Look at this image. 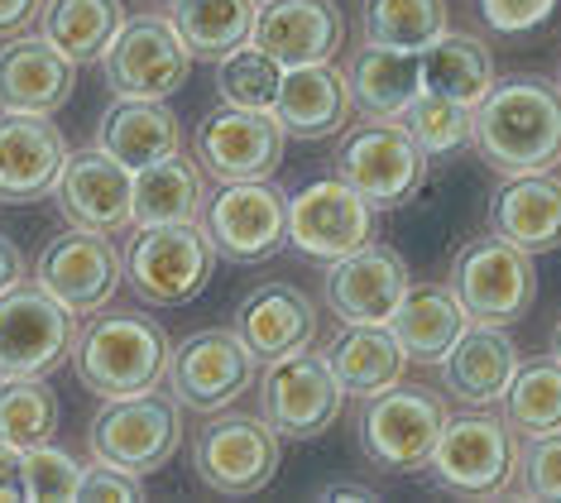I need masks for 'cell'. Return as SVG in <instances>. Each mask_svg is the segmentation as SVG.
<instances>
[{"label": "cell", "mask_w": 561, "mask_h": 503, "mask_svg": "<svg viewBox=\"0 0 561 503\" xmlns=\"http://www.w3.org/2000/svg\"><path fill=\"white\" fill-rule=\"evenodd\" d=\"M327 365L336 374L346 398H375L393 389L408 369V355L399 351L389 327H341L327 341Z\"/></svg>", "instance_id": "obj_30"}, {"label": "cell", "mask_w": 561, "mask_h": 503, "mask_svg": "<svg viewBox=\"0 0 561 503\" xmlns=\"http://www.w3.org/2000/svg\"><path fill=\"white\" fill-rule=\"evenodd\" d=\"M518 345L508 327H490V321H470L456 335V345L437 359L442 369V389L451 403L461 408H500V398L514 384L518 369Z\"/></svg>", "instance_id": "obj_22"}, {"label": "cell", "mask_w": 561, "mask_h": 503, "mask_svg": "<svg viewBox=\"0 0 561 503\" xmlns=\"http://www.w3.org/2000/svg\"><path fill=\"white\" fill-rule=\"evenodd\" d=\"M254 369L260 359L245 351V341L231 327H207L173 345L163 384L183 403V412H221L254 389Z\"/></svg>", "instance_id": "obj_11"}, {"label": "cell", "mask_w": 561, "mask_h": 503, "mask_svg": "<svg viewBox=\"0 0 561 503\" xmlns=\"http://www.w3.org/2000/svg\"><path fill=\"white\" fill-rule=\"evenodd\" d=\"M193 72V54L183 48L169 15H125L116 38L101 54V77L116 96L130 101H169Z\"/></svg>", "instance_id": "obj_10"}, {"label": "cell", "mask_w": 561, "mask_h": 503, "mask_svg": "<svg viewBox=\"0 0 561 503\" xmlns=\"http://www.w3.org/2000/svg\"><path fill=\"white\" fill-rule=\"evenodd\" d=\"M121 24H125L121 0H44L39 5V38L54 44L72 68L101 62Z\"/></svg>", "instance_id": "obj_32"}, {"label": "cell", "mask_w": 561, "mask_h": 503, "mask_svg": "<svg viewBox=\"0 0 561 503\" xmlns=\"http://www.w3.org/2000/svg\"><path fill=\"white\" fill-rule=\"evenodd\" d=\"M78 503H145V484H139V475L92 456L78 484Z\"/></svg>", "instance_id": "obj_42"}, {"label": "cell", "mask_w": 561, "mask_h": 503, "mask_svg": "<svg viewBox=\"0 0 561 503\" xmlns=\"http://www.w3.org/2000/svg\"><path fill=\"white\" fill-rule=\"evenodd\" d=\"M202 230L216 254L231 264H260L284 250L288 240V197L274 178L264 183H221L202 202Z\"/></svg>", "instance_id": "obj_13"}, {"label": "cell", "mask_w": 561, "mask_h": 503, "mask_svg": "<svg viewBox=\"0 0 561 503\" xmlns=\"http://www.w3.org/2000/svg\"><path fill=\"white\" fill-rule=\"evenodd\" d=\"M408 264L399 250L369 240L346 260H331L322 274V298L341 327H389L393 307L408 293Z\"/></svg>", "instance_id": "obj_18"}, {"label": "cell", "mask_w": 561, "mask_h": 503, "mask_svg": "<svg viewBox=\"0 0 561 503\" xmlns=\"http://www.w3.org/2000/svg\"><path fill=\"white\" fill-rule=\"evenodd\" d=\"M336 168V178H346L365 202H375L379 212H393L423 187L427 153L403 130V121H360L341 139Z\"/></svg>", "instance_id": "obj_12"}, {"label": "cell", "mask_w": 561, "mask_h": 503, "mask_svg": "<svg viewBox=\"0 0 561 503\" xmlns=\"http://www.w3.org/2000/svg\"><path fill=\"white\" fill-rule=\"evenodd\" d=\"M451 30L446 0H365L360 34L375 48H399V54H423L432 38Z\"/></svg>", "instance_id": "obj_36"}, {"label": "cell", "mask_w": 561, "mask_h": 503, "mask_svg": "<svg viewBox=\"0 0 561 503\" xmlns=\"http://www.w3.org/2000/svg\"><path fill=\"white\" fill-rule=\"evenodd\" d=\"M346 393H341L336 374L327 355L302 345L293 355H278L260 374V418L284 436V442H317L336 427Z\"/></svg>", "instance_id": "obj_9"}, {"label": "cell", "mask_w": 561, "mask_h": 503, "mask_svg": "<svg viewBox=\"0 0 561 503\" xmlns=\"http://www.w3.org/2000/svg\"><path fill=\"white\" fill-rule=\"evenodd\" d=\"M284 145L288 135L274 121V111L216 106L193 130V159L216 183H264V178H274L284 163Z\"/></svg>", "instance_id": "obj_14"}, {"label": "cell", "mask_w": 561, "mask_h": 503, "mask_svg": "<svg viewBox=\"0 0 561 503\" xmlns=\"http://www.w3.org/2000/svg\"><path fill=\"white\" fill-rule=\"evenodd\" d=\"M470 106H461V101H451V96H437V92H417L413 96V106H408L399 121H403V130L417 139V149L427 153H451V149H461L470 145Z\"/></svg>", "instance_id": "obj_39"}, {"label": "cell", "mask_w": 561, "mask_h": 503, "mask_svg": "<svg viewBox=\"0 0 561 503\" xmlns=\"http://www.w3.org/2000/svg\"><path fill=\"white\" fill-rule=\"evenodd\" d=\"M68 135L48 115H10L0 111V202L30 206L58 187L68 163Z\"/></svg>", "instance_id": "obj_21"}, {"label": "cell", "mask_w": 561, "mask_h": 503, "mask_svg": "<svg viewBox=\"0 0 561 503\" xmlns=\"http://www.w3.org/2000/svg\"><path fill=\"white\" fill-rule=\"evenodd\" d=\"M72 68L39 34H20L0 44V111L10 115H54L72 96Z\"/></svg>", "instance_id": "obj_24"}, {"label": "cell", "mask_w": 561, "mask_h": 503, "mask_svg": "<svg viewBox=\"0 0 561 503\" xmlns=\"http://www.w3.org/2000/svg\"><path fill=\"white\" fill-rule=\"evenodd\" d=\"M121 260H125V288L145 307H183L211 283L221 254H216L202 221H163V226H135Z\"/></svg>", "instance_id": "obj_3"}, {"label": "cell", "mask_w": 561, "mask_h": 503, "mask_svg": "<svg viewBox=\"0 0 561 503\" xmlns=\"http://www.w3.org/2000/svg\"><path fill=\"white\" fill-rule=\"evenodd\" d=\"M557 0H480V15L500 34H528L552 20Z\"/></svg>", "instance_id": "obj_43"}, {"label": "cell", "mask_w": 561, "mask_h": 503, "mask_svg": "<svg viewBox=\"0 0 561 503\" xmlns=\"http://www.w3.org/2000/svg\"><path fill=\"white\" fill-rule=\"evenodd\" d=\"M518 466V432L490 408L446 412V427L437 436L427 470L446 494L461 499H500L514 484Z\"/></svg>", "instance_id": "obj_6"}, {"label": "cell", "mask_w": 561, "mask_h": 503, "mask_svg": "<svg viewBox=\"0 0 561 503\" xmlns=\"http://www.w3.org/2000/svg\"><path fill=\"white\" fill-rule=\"evenodd\" d=\"M24 499V450L0 442V503Z\"/></svg>", "instance_id": "obj_45"}, {"label": "cell", "mask_w": 561, "mask_h": 503, "mask_svg": "<svg viewBox=\"0 0 561 503\" xmlns=\"http://www.w3.org/2000/svg\"><path fill=\"white\" fill-rule=\"evenodd\" d=\"M87 446L96 460L139 475H159L183 446V403L163 389L125 393V398H101V412L87 427Z\"/></svg>", "instance_id": "obj_5"}, {"label": "cell", "mask_w": 561, "mask_h": 503, "mask_svg": "<svg viewBox=\"0 0 561 503\" xmlns=\"http://www.w3.org/2000/svg\"><path fill=\"white\" fill-rule=\"evenodd\" d=\"M82 470L72 450H62L54 442L24 450V499L30 503H78Z\"/></svg>", "instance_id": "obj_41"}, {"label": "cell", "mask_w": 561, "mask_h": 503, "mask_svg": "<svg viewBox=\"0 0 561 503\" xmlns=\"http://www.w3.org/2000/svg\"><path fill=\"white\" fill-rule=\"evenodd\" d=\"M58 212L68 216V226L101 230V236H125L135 230V173L106 159L101 149L68 153L58 173Z\"/></svg>", "instance_id": "obj_19"}, {"label": "cell", "mask_w": 561, "mask_h": 503, "mask_svg": "<svg viewBox=\"0 0 561 503\" xmlns=\"http://www.w3.org/2000/svg\"><path fill=\"white\" fill-rule=\"evenodd\" d=\"M417 58H423V92L451 96L470 111H476L480 101L494 92V82H500L490 44H484L480 34H466V30H446L442 38H432Z\"/></svg>", "instance_id": "obj_31"}, {"label": "cell", "mask_w": 561, "mask_h": 503, "mask_svg": "<svg viewBox=\"0 0 561 503\" xmlns=\"http://www.w3.org/2000/svg\"><path fill=\"white\" fill-rule=\"evenodd\" d=\"M351 87L336 62H302V68H284L274 101V121L284 125L288 139H327L346 130L351 115Z\"/></svg>", "instance_id": "obj_25"}, {"label": "cell", "mask_w": 561, "mask_h": 503, "mask_svg": "<svg viewBox=\"0 0 561 503\" xmlns=\"http://www.w3.org/2000/svg\"><path fill=\"white\" fill-rule=\"evenodd\" d=\"M231 331L245 341V351L260 365H270V359L293 355L317 341V302L298 283H260L236 307Z\"/></svg>", "instance_id": "obj_23"}, {"label": "cell", "mask_w": 561, "mask_h": 503, "mask_svg": "<svg viewBox=\"0 0 561 503\" xmlns=\"http://www.w3.org/2000/svg\"><path fill=\"white\" fill-rule=\"evenodd\" d=\"M508 494L533 503H561V427L542 436H518V466Z\"/></svg>", "instance_id": "obj_40"}, {"label": "cell", "mask_w": 561, "mask_h": 503, "mask_svg": "<svg viewBox=\"0 0 561 503\" xmlns=\"http://www.w3.org/2000/svg\"><path fill=\"white\" fill-rule=\"evenodd\" d=\"M24 278H30V264H24L20 244L10 240V236H0V298H5L10 288H20Z\"/></svg>", "instance_id": "obj_46"}, {"label": "cell", "mask_w": 561, "mask_h": 503, "mask_svg": "<svg viewBox=\"0 0 561 503\" xmlns=\"http://www.w3.org/2000/svg\"><path fill=\"white\" fill-rule=\"evenodd\" d=\"M68 307L48 298L39 283L24 278L0 298V379H30V374H54L72 359V327Z\"/></svg>", "instance_id": "obj_15"}, {"label": "cell", "mask_w": 561, "mask_h": 503, "mask_svg": "<svg viewBox=\"0 0 561 503\" xmlns=\"http://www.w3.org/2000/svg\"><path fill=\"white\" fill-rule=\"evenodd\" d=\"M44 0H0V38H20L30 34V24H39Z\"/></svg>", "instance_id": "obj_44"}, {"label": "cell", "mask_w": 561, "mask_h": 503, "mask_svg": "<svg viewBox=\"0 0 561 503\" xmlns=\"http://www.w3.org/2000/svg\"><path fill=\"white\" fill-rule=\"evenodd\" d=\"M254 10H260V0H173L169 20L178 38H183V48L193 54V62L197 58L221 62L226 54L250 44Z\"/></svg>", "instance_id": "obj_34"}, {"label": "cell", "mask_w": 561, "mask_h": 503, "mask_svg": "<svg viewBox=\"0 0 561 503\" xmlns=\"http://www.w3.org/2000/svg\"><path fill=\"white\" fill-rule=\"evenodd\" d=\"M346 87H351V106L365 121H399L413 106V96L423 92V58L365 44L346 62Z\"/></svg>", "instance_id": "obj_29"}, {"label": "cell", "mask_w": 561, "mask_h": 503, "mask_svg": "<svg viewBox=\"0 0 561 503\" xmlns=\"http://www.w3.org/2000/svg\"><path fill=\"white\" fill-rule=\"evenodd\" d=\"M96 149L106 159H116L121 168H154L159 159L183 149V125L178 115L169 111V101H130V96H116L106 106L96 125Z\"/></svg>", "instance_id": "obj_27"}, {"label": "cell", "mask_w": 561, "mask_h": 503, "mask_svg": "<svg viewBox=\"0 0 561 503\" xmlns=\"http://www.w3.org/2000/svg\"><path fill=\"white\" fill-rule=\"evenodd\" d=\"M54 432H58V393L44 374L0 379V442L30 450L54 442Z\"/></svg>", "instance_id": "obj_37"}, {"label": "cell", "mask_w": 561, "mask_h": 503, "mask_svg": "<svg viewBox=\"0 0 561 503\" xmlns=\"http://www.w3.org/2000/svg\"><path fill=\"white\" fill-rule=\"evenodd\" d=\"M470 145L494 173H557L561 168V92L542 77H500L470 115Z\"/></svg>", "instance_id": "obj_1"}, {"label": "cell", "mask_w": 561, "mask_h": 503, "mask_svg": "<svg viewBox=\"0 0 561 503\" xmlns=\"http://www.w3.org/2000/svg\"><path fill=\"white\" fill-rule=\"evenodd\" d=\"M169 5H173V0H169Z\"/></svg>", "instance_id": "obj_50"}, {"label": "cell", "mask_w": 561, "mask_h": 503, "mask_svg": "<svg viewBox=\"0 0 561 503\" xmlns=\"http://www.w3.org/2000/svg\"><path fill=\"white\" fill-rule=\"evenodd\" d=\"M547 351H552V355L561 359V317H557V327H552V345H547Z\"/></svg>", "instance_id": "obj_48"}, {"label": "cell", "mask_w": 561, "mask_h": 503, "mask_svg": "<svg viewBox=\"0 0 561 503\" xmlns=\"http://www.w3.org/2000/svg\"><path fill=\"white\" fill-rule=\"evenodd\" d=\"M278 460H284V436L260 412L221 408L193 442V475L221 499H250L270 489Z\"/></svg>", "instance_id": "obj_7"}, {"label": "cell", "mask_w": 561, "mask_h": 503, "mask_svg": "<svg viewBox=\"0 0 561 503\" xmlns=\"http://www.w3.org/2000/svg\"><path fill=\"white\" fill-rule=\"evenodd\" d=\"M34 283H39L48 298H58L72 317H92L101 307H111L125 283V260L116 250V236L68 226L62 236L44 244L39 278Z\"/></svg>", "instance_id": "obj_16"}, {"label": "cell", "mask_w": 561, "mask_h": 503, "mask_svg": "<svg viewBox=\"0 0 561 503\" xmlns=\"http://www.w3.org/2000/svg\"><path fill=\"white\" fill-rule=\"evenodd\" d=\"M173 341L163 335L159 321L139 317V312H101L82 317L78 335H72V369L78 384L96 398H125V393H145L159 389L169 374Z\"/></svg>", "instance_id": "obj_2"}, {"label": "cell", "mask_w": 561, "mask_h": 503, "mask_svg": "<svg viewBox=\"0 0 561 503\" xmlns=\"http://www.w3.org/2000/svg\"><path fill=\"white\" fill-rule=\"evenodd\" d=\"M500 418L518 436H542L561 427V359L552 351L518 359L514 384L500 398Z\"/></svg>", "instance_id": "obj_35"}, {"label": "cell", "mask_w": 561, "mask_h": 503, "mask_svg": "<svg viewBox=\"0 0 561 503\" xmlns=\"http://www.w3.org/2000/svg\"><path fill=\"white\" fill-rule=\"evenodd\" d=\"M317 499H322V503H341V499H351V503H375L379 494H375V489H360V484H331V489H322Z\"/></svg>", "instance_id": "obj_47"}, {"label": "cell", "mask_w": 561, "mask_h": 503, "mask_svg": "<svg viewBox=\"0 0 561 503\" xmlns=\"http://www.w3.org/2000/svg\"><path fill=\"white\" fill-rule=\"evenodd\" d=\"M278 82H284V68H278L260 44H245L216 62V96H221V106L274 111Z\"/></svg>", "instance_id": "obj_38"}, {"label": "cell", "mask_w": 561, "mask_h": 503, "mask_svg": "<svg viewBox=\"0 0 561 503\" xmlns=\"http://www.w3.org/2000/svg\"><path fill=\"white\" fill-rule=\"evenodd\" d=\"M446 412H451V403L437 389L403 379L375 398H360L355 436H360L365 460L385 475H423L446 427Z\"/></svg>", "instance_id": "obj_4"}, {"label": "cell", "mask_w": 561, "mask_h": 503, "mask_svg": "<svg viewBox=\"0 0 561 503\" xmlns=\"http://www.w3.org/2000/svg\"><path fill=\"white\" fill-rule=\"evenodd\" d=\"M490 226L494 236L518 244L533 260L561 250V178L557 173L504 178L490 202Z\"/></svg>", "instance_id": "obj_26"}, {"label": "cell", "mask_w": 561, "mask_h": 503, "mask_svg": "<svg viewBox=\"0 0 561 503\" xmlns=\"http://www.w3.org/2000/svg\"><path fill=\"white\" fill-rule=\"evenodd\" d=\"M207 202V173L193 153H169L154 168L135 173V226H163V221H197Z\"/></svg>", "instance_id": "obj_33"}, {"label": "cell", "mask_w": 561, "mask_h": 503, "mask_svg": "<svg viewBox=\"0 0 561 503\" xmlns=\"http://www.w3.org/2000/svg\"><path fill=\"white\" fill-rule=\"evenodd\" d=\"M446 288L456 293V302L466 307L470 321L518 327L538 302V268H533V254H523L518 244H508L490 230V236L461 244Z\"/></svg>", "instance_id": "obj_8"}, {"label": "cell", "mask_w": 561, "mask_h": 503, "mask_svg": "<svg viewBox=\"0 0 561 503\" xmlns=\"http://www.w3.org/2000/svg\"><path fill=\"white\" fill-rule=\"evenodd\" d=\"M470 327L466 307L446 283H408L403 302L393 307L389 331L408 355V365H437V359L456 345V335Z\"/></svg>", "instance_id": "obj_28"}, {"label": "cell", "mask_w": 561, "mask_h": 503, "mask_svg": "<svg viewBox=\"0 0 561 503\" xmlns=\"http://www.w3.org/2000/svg\"><path fill=\"white\" fill-rule=\"evenodd\" d=\"M379 206L365 202L346 178H317L288 197V244L312 260H346L375 240Z\"/></svg>", "instance_id": "obj_17"}, {"label": "cell", "mask_w": 561, "mask_h": 503, "mask_svg": "<svg viewBox=\"0 0 561 503\" xmlns=\"http://www.w3.org/2000/svg\"><path fill=\"white\" fill-rule=\"evenodd\" d=\"M557 92H561V72H557Z\"/></svg>", "instance_id": "obj_49"}, {"label": "cell", "mask_w": 561, "mask_h": 503, "mask_svg": "<svg viewBox=\"0 0 561 503\" xmlns=\"http://www.w3.org/2000/svg\"><path fill=\"white\" fill-rule=\"evenodd\" d=\"M250 44H260L278 68L331 62L346 44V20L336 0H260Z\"/></svg>", "instance_id": "obj_20"}]
</instances>
